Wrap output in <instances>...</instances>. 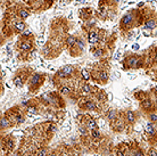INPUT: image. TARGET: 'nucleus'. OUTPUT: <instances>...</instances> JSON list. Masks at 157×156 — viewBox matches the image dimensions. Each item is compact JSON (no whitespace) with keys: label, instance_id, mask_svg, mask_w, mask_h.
Wrapping results in <instances>:
<instances>
[{"label":"nucleus","instance_id":"obj_1","mask_svg":"<svg viewBox=\"0 0 157 156\" xmlns=\"http://www.w3.org/2000/svg\"><path fill=\"white\" fill-rule=\"evenodd\" d=\"M16 58L21 63H29L36 57V37L32 32L25 31L20 34L15 43Z\"/></svg>","mask_w":157,"mask_h":156},{"label":"nucleus","instance_id":"obj_2","mask_svg":"<svg viewBox=\"0 0 157 156\" xmlns=\"http://www.w3.org/2000/svg\"><path fill=\"white\" fill-rule=\"evenodd\" d=\"M146 17V8L145 9H132L123 15L120 21V30L122 33L129 32L131 29L144 25Z\"/></svg>","mask_w":157,"mask_h":156},{"label":"nucleus","instance_id":"obj_3","mask_svg":"<svg viewBox=\"0 0 157 156\" xmlns=\"http://www.w3.org/2000/svg\"><path fill=\"white\" fill-rule=\"evenodd\" d=\"M80 68L75 65H65L62 68H59L52 76V82L54 86L57 88L59 84H62L64 82L70 81L72 79H81L80 76Z\"/></svg>","mask_w":157,"mask_h":156},{"label":"nucleus","instance_id":"obj_4","mask_svg":"<svg viewBox=\"0 0 157 156\" xmlns=\"http://www.w3.org/2000/svg\"><path fill=\"white\" fill-rule=\"evenodd\" d=\"M109 70L110 66L108 64V59H102L101 62L97 63L91 68V80L98 84L105 86L109 80Z\"/></svg>","mask_w":157,"mask_h":156},{"label":"nucleus","instance_id":"obj_5","mask_svg":"<svg viewBox=\"0 0 157 156\" xmlns=\"http://www.w3.org/2000/svg\"><path fill=\"white\" fill-rule=\"evenodd\" d=\"M62 96L63 95L59 91H51V92H44L36 98L39 100L40 105L46 107V108L54 107L57 109H63L65 107V100Z\"/></svg>","mask_w":157,"mask_h":156},{"label":"nucleus","instance_id":"obj_6","mask_svg":"<svg viewBox=\"0 0 157 156\" xmlns=\"http://www.w3.org/2000/svg\"><path fill=\"white\" fill-rule=\"evenodd\" d=\"M5 116H7L13 124V128H17L21 124H23L26 120L28 115V108L23 105H15L7 109L4 113Z\"/></svg>","mask_w":157,"mask_h":156},{"label":"nucleus","instance_id":"obj_7","mask_svg":"<svg viewBox=\"0 0 157 156\" xmlns=\"http://www.w3.org/2000/svg\"><path fill=\"white\" fill-rule=\"evenodd\" d=\"M122 66L124 70H139L145 68L146 66V55L145 54H126L122 59Z\"/></svg>","mask_w":157,"mask_h":156},{"label":"nucleus","instance_id":"obj_8","mask_svg":"<svg viewBox=\"0 0 157 156\" xmlns=\"http://www.w3.org/2000/svg\"><path fill=\"white\" fill-rule=\"evenodd\" d=\"M33 72H34V70L29 65H24L21 68L16 70L12 78L13 84L17 88H23L25 84H28L29 79H30Z\"/></svg>","mask_w":157,"mask_h":156},{"label":"nucleus","instance_id":"obj_9","mask_svg":"<svg viewBox=\"0 0 157 156\" xmlns=\"http://www.w3.org/2000/svg\"><path fill=\"white\" fill-rule=\"evenodd\" d=\"M48 75L44 72H33L28 81V89L29 92L32 95H36L39 92L41 87L44 84V82L47 80Z\"/></svg>","mask_w":157,"mask_h":156},{"label":"nucleus","instance_id":"obj_10","mask_svg":"<svg viewBox=\"0 0 157 156\" xmlns=\"http://www.w3.org/2000/svg\"><path fill=\"white\" fill-rule=\"evenodd\" d=\"M6 7L10 8L14 16L20 21H26L32 14L31 8L29 7L28 5L22 4V2H13V1L10 2V1H7V6Z\"/></svg>","mask_w":157,"mask_h":156},{"label":"nucleus","instance_id":"obj_11","mask_svg":"<svg viewBox=\"0 0 157 156\" xmlns=\"http://www.w3.org/2000/svg\"><path fill=\"white\" fill-rule=\"evenodd\" d=\"M78 106L82 111L96 112V113L101 112V105H99L92 96H83V97H81L78 100Z\"/></svg>","mask_w":157,"mask_h":156},{"label":"nucleus","instance_id":"obj_12","mask_svg":"<svg viewBox=\"0 0 157 156\" xmlns=\"http://www.w3.org/2000/svg\"><path fill=\"white\" fill-rule=\"evenodd\" d=\"M139 102H140V106H141L142 112L147 113L148 115L156 112L157 104H156L155 99H154V97L151 96L150 92H147V91H146L145 96H144Z\"/></svg>","mask_w":157,"mask_h":156},{"label":"nucleus","instance_id":"obj_13","mask_svg":"<svg viewBox=\"0 0 157 156\" xmlns=\"http://www.w3.org/2000/svg\"><path fill=\"white\" fill-rule=\"evenodd\" d=\"M86 42H88L86 37L84 38V35L78 33V39H76V42H75L74 45H73V46L67 50L68 51V54L71 55L72 57H80V56L84 53Z\"/></svg>","mask_w":157,"mask_h":156},{"label":"nucleus","instance_id":"obj_14","mask_svg":"<svg viewBox=\"0 0 157 156\" xmlns=\"http://www.w3.org/2000/svg\"><path fill=\"white\" fill-rule=\"evenodd\" d=\"M16 139L13 135H2L1 136V155H8L15 152Z\"/></svg>","mask_w":157,"mask_h":156},{"label":"nucleus","instance_id":"obj_15","mask_svg":"<svg viewBox=\"0 0 157 156\" xmlns=\"http://www.w3.org/2000/svg\"><path fill=\"white\" fill-rule=\"evenodd\" d=\"M142 26L148 31H154L157 29V13L151 8H146V17Z\"/></svg>","mask_w":157,"mask_h":156},{"label":"nucleus","instance_id":"obj_16","mask_svg":"<svg viewBox=\"0 0 157 156\" xmlns=\"http://www.w3.org/2000/svg\"><path fill=\"white\" fill-rule=\"evenodd\" d=\"M145 55H146L145 70H150V68L157 66V46L150 47V49Z\"/></svg>","mask_w":157,"mask_h":156},{"label":"nucleus","instance_id":"obj_17","mask_svg":"<svg viewBox=\"0 0 157 156\" xmlns=\"http://www.w3.org/2000/svg\"><path fill=\"white\" fill-rule=\"evenodd\" d=\"M86 40L88 43L92 45H100V29L94 27L90 31L86 32Z\"/></svg>","mask_w":157,"mask_h":156},{"label":"nucleus","instance_id":"obj_18","mask_svg":"<svg viewBox=\"0 0 157 156\" xmlns=\"http://www.w3.org/2000/svg\"><path fill=\"white\" fill-rule=\"evenodd\" d=\"M122 117L124 119V121L126 122V124L129 125L130 128H132L134 125V123L137 122V113L134 111H131V109H126V111H123L121 112Z\"/></svg>","mask_w":157,"mask_h":156},{"label":"nucleus","instance_id":"obj_19","mask_svg":"<svg viewBox=\"0 0 157 156\" xmlns=\"http://www.w3.org/2000/svg\"><path fill=\"white\" fill-rule=\"evenodd\" d=\"M92 97L96 99V102L98 103L99 105H105L108 100V96L107 94L104 91V90H100V89H97V88H94V92L91 95Z\"/></svg>","mask_w":157,"mask_h":156},{"label":"nucleus","instance_id":"obj_20","mask_svg":"<svg viewBox=\"0 0 157 156\" xmlns=\"http://www.w3.org/2000/svg\"><path fill=\"white\" fill-rule=\"evenodd\" d=\"M12 27L14 29V32H15L16 35H20L22 34L23 32L26 31V27H28V24L25 23V21H14L13 23H10Z\"/></svg>","mask_w":157,"mask_h":156},{"label":"nucleus","instance_id":"obj_21","mask_svg":"<svg viewBox=\"0 0 157 156\" xmlns=\"http://www.w3.org/2000/svg\"><path fill=\"white\" fill-rule=\"evenodd\" d=\"M78 92L81 97H83V96H91L92 92H94V88H92L88 82L82 81V83L78 86Z\"/></svg>","mask_w":157,"mask_h":156},{"label":"nucleus","instance_id":"obj_22","mask_svg":"<svg viewBox=\"0 0 157 156\" xmlns=\"http://www.w3.org/2000/svg\"><path fill=\"white\" fill-rule=\"evenodd\" d=\"M94 14V12L92 8H90V7L82 8V9H80V12H78V17L86 23V22H89V21L92 18Z\"/></svg>","mask_w":157,"mask_h":156},{"label":"nucleus","instance_id":"obj_23","mask_svg":"<svg viewBox=\"0 0 157 156\" xmlns=\"http://www.w3.org/2000/svg\"><path fill=\"white\" fill-rule=\"evenodd\" d=\"M76 39H78V33H76V34H66V37H65L63 40L64 49L68 50V49L76 42Z\"/></svg>","mask_w":157,"mask_h":156},{"label":"nucleus","instance_id":"obj_24","mask_svg":"<svg viewBox=\"0 0 157 156\" xmlns=\"http://www.w3.org/2000/svg\"><path fill=\"white\" fill-rule=\"evenodd\" d=\"M121 116V112L117 111V109H114V108H109L108 111L106 112V120L110 123H113L115 120H117L118 117Z\"/></svg>","mask_w":157,"mask_h":156},{"label":"nucleus","instance_id":"obj_25","mask_svg":"<svg viewBox=\"0 0 157 156\" xmlns=\"http://www.w3.org/2000/svg\"><path fill=\"white\" fill-rule=\"evenodd\" d=\"M0 128H1V132H5L6 130L13 128V124L7 116H5L4 114L1 115V121H0Z\"/></svg>","mask_w":157,"mask_h":156},{"label":"nucleus","instance_id":"obj_26","mask_svg":"<svg viewBox=\"0 0 157 156\" xmlns=\"http://www.w3.org/2000/svg\"><path fill=\"white\" fill-rule=\"evenodd\" d=\"M81 125H86L89 130L98 129V124H97V122H96V120L92 119L91 116H86L83 124H81Z\"/></svg>","mask_w":157,"mask_h":156},{"label":"nucleus","instance_id":"obj_27","mask_svg":"<svg viewBox=\"0 0 157 156\" xmlns=\"http://www.w3.org/2000/svg\"><path fill=\"white\" fill-rule=\"evenodd\" d=\"M102 139V135L100 133L98 129H94L90 130V140L94 141V142H97V141H100Z\"/></svg>","mask_w":157,"mask_h":156},{"label":"nucleus","instance_id":"obj_28","mask_svg":"<svg viewBox=\"0 0 157 156\" xmlns=\"http://www.w3.org/2000/svg\"><path fill=\"white\" fill-rule=\"evenodd\" d=\"M80 76H81V80L82 81H90L91 80V73L90 71H88L86 68H84V70H81L80 71Z\"/></svg>","mask_w":157,"mask_h":156},{"label":"nucleus","instance_id":"obj_29","mask_svg":"<svg viewBox=\"0 0 157 156\" xmlns=\"http://www.w3.org/2000/svg\"><path fill=\"white\" fill-rule=\"evenodd\" d=\"M147 74H149L154 80L157 81V66L153 67V68H150V70H147Z\"/></svg>","mask_w":157,"mask_h":156},{"label":"nucleus","instance_id":"obj_30","mask_svg":"<svg viewBox=\"0 0 157 156\" xmlns=\"http://www.w3.org/2000/svg\"><path fill=\"white\" fill-rule=\"evenodd\" d=\"M149 117H150V121L151 122H157V115L155 113L149 114Z\"/></svg>","mask_w":157,"mask_h":156},{"label":"nucleus","instance_id":"obj_31","mask_svg":"<svg viewBox=\"0 0 157 156\" xmlns=\"http://www.w3.org/2000/svg\"><path fill=\"white\" fill-rule=\"evenodd\" d=\"M71 1H72V0H63V2H64V4H70Z\"/></svg>","mask_w":157,"mask_h":156}]
</instances>
